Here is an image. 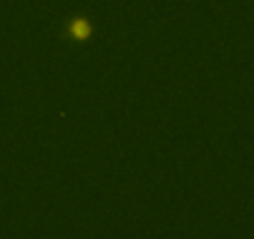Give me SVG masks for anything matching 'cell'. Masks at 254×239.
Here are the masks:
<instances>
[{
	"instance_id": "6da1fadb",
	"label": "cell",
	"mask_w": 254,
	"mask_h": 239,
	"mask_svg": "<svg viewBox=\"0 0 254 239\" xmlns=\"http://www.w3.org/2000/svg\"><path fill=\"white\" fill-rule=\"evenodd\" d=\"M70 33H72V38H85L87 33H90V25H85V20H72V25H70Z\"/></svg>"
}]
</instances>
